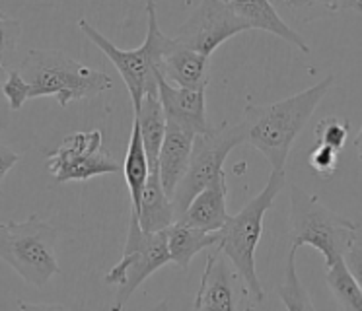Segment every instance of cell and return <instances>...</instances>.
Returning <instances> with one entry per match:
<instances>
[{"label":"cell","instance_id":"13","mask_svg":"<svg viewBox=\"0 0 362 311\" xmlns=\"http://www.w3.org/2000/svg\"><path fill=\"white\" fill-rule=\"evenodd\" d=\"M160 72L172 86L205 92V88L209 86V57L180 45L172 37L170 45L162 54Z\"/></svg>","mask_w":362,"mask_h":311},{"label":"cell","instance_id":"1","mask_svg":"<svg viewBox=\"0 0 362 311\" xmlns=\"http://www.w3.org/2000/svg\"><path fill=\"white\" fill-rule=\"evenodd\" d=\"M335 82L333 76L322 78L317 84L267 105H247L244 109L245 142L267 158L275 171H284L294 140L312 119L317 105Z\"/></svg>","mask_w":362,"mask_h":311},{"label":"cell","instance_id":"19","mask_svg":"<svg viewBox=\"0 0 362 311\" xmlns=\"http://www.w3.org/2000/svg\"><path fill=\"white\" fill-rule=\"evenodd\" d=\"M134 123L139 124V131H141L144 150L148 156L150 171L158 170V156H160L165 127H168L164 107L158 95H146L142 100L141 107L134 109Z\"/></svg>","mask_w":362,"mask_h":311},{"label":"cell","instance_id":"3","mask_svg":"<svg viewBox=\"0 0 362 311\" xmlns=\"http://www.w3.org/2000/svg\"><path fill=\"white\" fill-rule=\"evenodd\" d=\"M286 183L284 171H271L267 185L252 201L245 202L244 209L234 216H228L226 224L218 230L216 249L236 266L245 284L252 292L253 300L261 303L265 300V290L261 286L257 269H255V251L263 233V220L269 210L275 206V199Z\"/></svg>","mask_w":362,"mask_h":311},{"label":"cell","instance_id":"20","mask_svg":"<svg viewBox=\"0 0 362 311\" xmlns=\"http://www.w3.org/2000/svg\"><path fill=\"white\" fill-rule=\"evenodd\" d=\"M123 175H125L127 187H129V193H131V210H133L139 206L141 194L150 175L148 156H146V150H144V142H142L141 131H139L136 123H133V132H131V140H129V148H127L125 162H123Z\"/></svg>","mask_w":362,"mask_h":311},{"label":"cell","instance_id":"14","mask_svg":"<svg viewBox=\"0 0 362 311\" xmlns=\"http://www.w3.org/2000/svg\"><path fill=\"white\" fill-rule=\"evenodd\" d=\"M193 140H195L193 132L185 131V129H181L180 124L168 121L164 142H162L160 156H158V171H160L162 185H164L165 193H168L170 199L175 193L181 179L185 177V173H187Z\"/></svg>","mask_w":362,"mask_h":311},{"label":"cell","instance_id":"9","mask_svg":"<svg viewBox=\"0 0 362 311\" xmlns=\"http://www.w3.org/2000/svg\"><path fill=\"white\" fill-rule=\"evenodd\" d=\"M47 170L57 183H66L86 181L103 173H117L123 171V163H119L103 146L102 132L90 131L64 136L61 146L49 154Z\"/></svg>","mask_w":362,"mask_h":311},{"label":"cell","instance_id":"24","mask_svg":"<svg viewBox=\"0 0 362 311\" xmlns=\"http://www.w3.org/2000/svg\"><path fill=\"white\" fill-rule=\"evenodd\" d=\"M22 35V23L0 10V66L8 69Z\"/></svg>","mask_w":362,"mask_h":311},{"label":"cell","instance_id":"16","mask_svg":"<svg viewBox=\"0 0 362 311\" xmlns=\"http://www.w3.org/2000/svg\"><path fill=\"white\" fill-rule=\"evenodd\" d=\"M142 232L160 233L165 232L172 224H175V210H173L172 199L165 193L160 171H150L148 181L144 185V191L141 194L139 206L131 210Z\"/></svg>","mask_w":362,"mask_h":311},{"label":"cell","instance_id":"30","mask_svg":"<svg viewBox=\"0 0 362 311\" xmlns=\"http://www.w3.org/2000/svg\"><path fill=\"white\" fill-rule=\"evenodd\" d=\"M18 310L20 311H64L63 305H57V303H28V302H18Z\"/></svg>","mask_w":362,"mask_h":311},{"label":"cell","instance_id":"6","mask_svg":"<svg viewBox=\"0 0 362 311\" xmlns=\"http://www.w3.org/2000/svg\"><path fill=\"white\" fill-rule=\"evenodd\" d=\"M57 241L59 232L35 214L24 222L0 224V259L28 284L43 288L61 272Z\"/></svg>","mask_w":362,"mask_h":311},{"label":"cell","instance_id":"31","mask_svg":"<svg viewBox=\"0 0 362 311\" xmlns=\"http://www.w3.org/2000/svg\"><path fill=\"white\" fill-rule=\"evenodd\" d=\"M354 148H356V154H358V158L362 160V129L358 131V134H356V139H354Z\"/></svg>","mask_w":362,"mask_h":311},{"label":"cell","instance_id":"21","mask_svg":"<svg viewBox=\"0 0 362 311\" xmlns=\"http://www.w3.org/2000/svg\"><path fill=\"white\" fill-rule=\"evenodd\" d=\"M325 280L329 286L331 294L337 302L341 311H362V292L356 286L353 276L349 274L345 266V261L341 259L337 263L327 269Z\"/></svg>","mask_w":362,"mask_h":311},{"label":"cell","instance_id":"26","mask_svg":"<svg viewBox=\"0 0 362 311\" xmlns=\"http://www.w3.org/2000/svg\"><path fill=\"white\" fill-rule=\"evenodd\" d=\"M2 93L8 101V105L12 111H20L25 101L30 100V84L25 82L22 74L18 70H8V78L4 82Z\"/></svg>","mask_w":362,"mask_h":311},{"label":"cell","instance_id":"29","mask_svg":"<svg viewBox=\"0 0 362 311\" xmlns=\"http://www.w3.org/2000/svg\"><path fill=\"white\" fill-rule=\"evenodd\" d=\"M6 78H8V69L0 66V131L6 127V121H8V111H10L8 101H6L4 93H2V88H4Z\"/></svg>","mask_w":362,"mask_h":311},{"label":"cell","instance_id":"10","mask_svg":"<svg viewBox=\"0 0 362 311\" xmlns=\"http://www.w3.org/2000/svg\"><path fill=\"white\" fill-rule=\"evenodd\" d=\"M242 31H250V25L242 16H238L230 2L203 0L195 12L181 23L173 39L180 45L211 57L224 41Z\"/></svg>","mask_w":362,"mask_h":311},{"label":"cell","instance_id":"17","mask_svg":"<svg viewBox=\"0 0 362 311\" xmlns=\"http://www.w3.org/2000/svg\"><path fill=\"white\" fill-rule=\"evenodd\" d=\"M230 4L236 10L238 16L244 18L245 23L250 25V30L269 31L276 37L284 39L286 43L294 45L302 53H310L306 39L302 37L298 31L292 30L291 25L276 14L275 6L271 2H267V0H236Z\"/></svg>","mask_w":362,"mask_h":311},{"label":"cell","instance_id":"27","mask_svg":"<svg viewBox=\"0 0 362 311\" xmlns=\"http://www.w3.org/2000/svg\"><path fill=\"white\" fill-rule=\"evenodd\" d=\"M343 261H345V266L349 274L353 276V280L356 282V286L361 288L362 292V240L361 237H356L353 241V245L351 249L346 251V255L343 257Z\"/></svg>","mask_w":362,"mask_h":311},{"label":"cell","instance_id":"2","mask_svg":"<svg viewBox=\"0 0 362 311\" xmlns=\"http://www.w3.org/2000/svg\"><path fill=\"white\" fill-rule=\"evenodd\" d=\"M18 72L30 84V100L53 95L61 107L90 100L113 88L110 74L94 70L57 49H32Z\"/></svg>","mask_w":362,"mask_h":311},{"label":"cell","instance_id":"25","mask_svg":"<svg viewBox=\"0 0 362 311\" xmlns=\"http://www.w3.org/2000/svg\"><path fill=\"white\" fill-rule=\"evenodd\" d=\"M308 165L317 177L331 179L339 168V152H335L329 146L315 144L314 150L308 156Z\"/></svg>","mask_w":362,"mask_h":311},{"label":"cell","instance_id":"4","mask_svg":"<svg viewBox=\"0 0 362 311\" xmlns=\"http://www.w3.org/2000/svg\"><path fill=\"white\" fill-rule=\"evenodd\" d=\"M146 14H148V33H146L144 43L136 49H119L110 39L103 37L102 31L95 30L86 20L78 22V28L84 31V35L94 45L100 47V51L115 64V69L119 70V74L125 82L127 90L131 93L134 109L141 107L142 100L146 95H158V80L162 76V72H160L162 54L172 41V37H168L158 25L154 2L146 4Z\"/></svg>","mask_w":362,"mask_h":311},{"label":"cell","instance_id":"15","mask_svg":"<svg viewBox=\"0 0 362 311\" xmlns=\"http://www.w3.org/2000/svg\"><path fill=\"white\" fill-rule=\"evenodd\" d=\"M228 216V183L224 175L216 183L203 189L175 222L214 233L226 224Z\"/></svg>","mask_w":362,"mask_h":311},{"label":"cell","instance_id":"5","mask_svg":"<svg viewBox=\"0 0 362 311\" xmlns=\"http://www.w3.org/2000/svg\"><path fill=\"white\" fill-rule=\"evenodd\" d=\"M291 249L298 251L310 245L320 251L329 269L341 261L356 240L353 220L327 209L315 194L308 193L300 185H291Z\"/></svg>","mask_w":362,"mask_h":311},{"label":"cell","instance_id":"11","mask_svg":"<svg viewBox=\"0 0 362 311\" xmlns=\"http://www.w3.org/2000/svg\"><path fill=\"white\" fill-rule=\"evenodd\" d=\"M255 305L257 302L236 266L216 247L209 251L193 311H255Z\"/></svg>","mask_w":362,"mask_h":311},{"label":"cell","instance_id":"32","mask_svg":"<svg viewBox=\"0 0 362 311\" xmlns=\"http://www.w3.org/2000/svg\"><path fill=\"white\" fill-rule=\"evenodd\" d=\"M148 311H168V302H158L156 305Z\"/></svg>","mask_w":362,"mask_h":311},{"label":"cell","instance_id":"22","mask_svg":"<svg viewBox=\"0 0 362 311\" xmlns=\"http://www.w3.org/2000/svg\"><path fill=\"white\" fill-rule=\"evenodd\" d=\"M276 294L283 300L286 311H315L306 286L298 278V272H296V251L294 249H291V253H288L286 271H284V282L276 288Z\"/></svg>","mask_w":362,"mask_h":311},{"label":"cell","instance_id":"23","mask_svg":"<svg viewBox=\"0 0 362 311\" xmlns=\"http://www.w3.org/2000/svg\"><path fill=\"white\" fill-rule=\"evenodd\" d=\"M349 131H351V127L345 117H325L315 124V144L329 146L335 152H341L349 140Z\"/></svg>","mask_w":362,"mask_h":311},{"label":"cell","instance_id":"8","mask_svg":"<svg viewBox=\"0 0 362 311\" xmlns=\"http://www.w3.org/2000/svg\"><path fill=\"white\" fill-rule=\"evenodd\" d=\"M168 263H170V253H168L165 232H142L139 220L131 212L123 257L103 278L107 286H117L111 311L123 310L142 282Z\"/></svg>","mask_w":362,"mask_h":311},{"label":"cell","instance_id":"28","mask_svg":"<svg viewBox=\"0 0 362 311\" xmlns=\"http://www.w3.org/2000/svg\"><path fill=\"white\" fill-rule=\"evenodd\" d=\"M18 162H20V156H18L14 150H10L6 144L0 142V185H2L4 175H6ZM0 194H2V189H0Z\"/></svg>","mask_w":362,"mask_h":311},{"label":"cell","instance_id":"7","mask_svg":"<svg viewBox=\"0 0 362 311\" xmlns=\"http://www.w3.org/2000/svg\"><path fill=\"white\" fill-rule=\"evenodd\" d=\"M245 136L247 132H245L244 121L238 124L222 123L218 129H213L209 134L195 136L187 173L181 179V183L172 196L175 220L187 210L191 201L203 189L211 187L226 175L224 162L234 148L244 144Z\"/></svg>","mask_w":362,"mask_h":311},{"label":"cell","instance_id":"12","mask_svg":"<svg viewBox=\"0 0 362 311\" xmlns=\"http://www.w3.org/2000/svg\"><path fill=\"white\" fill-rule=\"evenodd\" d=\"M158 98L164 107L165 119L170 123L180 124L181 129L193 132L195 136L209 134L213 127L206 119L205 92L185 90L172 86L164 76L158 80Z\"/></svg>","mask_w":362,"mask_h":311},{"label":"cell","instance_id":"18","mask_svg":"<svg viewBox=\"0 0 362 311\" xmlns=\"http://www.w3.org/2000/svg\"><path fill=\"white\" fill-rule=\"evenodd\" d=\"M165 240H168L170 263L175 264L181 271H187L191 259L197 253L218 245V233L203 232L197 228L175 222L165 230Z\"/></svg>","mask_w":362,"mask_h":311}]
</instances>
